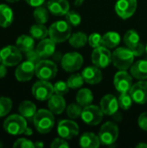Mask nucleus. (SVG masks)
I'll return each mask as SVG.
<instances>
[{"label": "nucleus", "instance_id": "1", "mask_svg": "<svg viewBox=\"0 0 147 148\" xmlns=\"http://www.w3.org/2000/svg\"><path fill=\"white\" fill-rule=\"evenodd\" d=\"M33 123L36 129L40 134H48L54 127L55 117L50 110L40 109L36 111L35 114Z\"/></svg>", "mask_w": 147, "mask_h": 148}, {"label": "nucleus", "instance_id": "2", "mask_svg": "<svg viewBox=\"0 0 147 148\" xmlns=\"http://www.w3.org/2000/svg\"><path fill=\"white\" fill-rule=\"evenodd\" d=\"M134 60V55L129 48L120 47L112 54V62L120 70H126L131 68Z\"/></svg>", "mask_w": 147, "mask_h": 148}, {"label": "nucleus", "instance_id": "3", "mask_svg": "<svg viewBox=\"0 0 147 148\" xmlns=\"http://www.w3.org/2000/svg\"><path fill=\"white\" fill-rule=\"evenodd\" d=\"M49 35L55 42H63L71 36V25L67 21L55 22L49 29Z\"/></svg>", "mask_w": 147, "mask_h": 148}, {"label": "nucleus", "instance_id": "4", "mask_svg": "<svg viewBox=\"0 0 147 148\" xmlns=\"http://www.w3.org/2000/svg\"><path fill=\"white\" fill-rule=\"evenodd\" d=\"M3 129L11 135H19L23 134L27 127L26 119L21 114L10 115L3 121Z\"/></svg>", "mask_w": 147, "mask_h": 148}, {"label": "nucleus", "instance_id": "5", "mask_svg": "<svg viewBox=\"0 0 147 148\" xmlns=\"http://www.w3.org/2000/svg\"><path fill=\"white\" fill-rule=\"evenodd\" d=\"M21 52L16 46H6L0 50V62L6 67L18 65L23 57Z\"/></svg>", "mask_w": 147, "mask_h": 148}, {"label": "nucleus", "instance_id": "6", "mask_svg": "<svg viewBox=\"0 0 147 148\" xmlns=\"http://www.w3.org/2000/svg\"><path fill=\"white\" fill-rule=\"evenodd\" d=\"M98 136L102 145H112L118 139L119 127L115 123L107 121L101 127Z\"/></svg>", "mask_w": 147, "mask_h": 148}, {"label": "nucleus", "instance_id": "7", "mask_svg": "<svg viewBox=\"0 0 147 148\" xmlns=\"http://www.w3.org/2000/svg\"><path fill=\"white\" fill-rule=\"evenodd\" d=\"M57 66L49 60H42L36 65V75L40 80L50 81L56 76Z\"/></svg>", "mask_w": 147, "mask_h": 148}, {"label": "nucleus", "instance_id": "8", "mask_svg": "<svg viewBox=\"0 0 147 148\" xmlns=\"http://www.w3.org/2000/svg\"><path fill=\"white\" fill-rule=\"evenodd\" d=\"M103 115L104 113L102 112L101 107L91 104L82 109L81 117L86 124L90 126H96L101 122Z\"/></svg>", "mask_w": 147, "mask_h": 148}, {"label": "nucleus", "instance_id": "9", "mask_svg": "<svg viewBox=\"0 0 147 148\" xmlns=\"http://www.w3.org/2000/svg\"><path fill=\"white\" fill-rule=\"evenodd\" d=\"M53 94L54 86L49 81L40 80L36 82L32 87L33 96L40 101L49 100L53 95Z\"/></svg>", "mask_w": 147, "mask_h": 148}, {"label": "nucleus", "instance_id": "10", "mask_svg": "<svg viewBox=\"0 0 147 148\" xmlns=\"http://www.w3.org/2000/svg\"><path fill=\"white\" fill-rule=\"evenodd\" d=\"M91 59L94 66L100 69H105L112 62V53L109 49L101 45L94 49Z\"/></svg>", "mask_w": 147, "mask_h": 148}, {"label": "nucleus", "instance_id": "11", "mask_svg": "<svg viewBox=\"0 0 147 148\" xmlns=\"http://www.w3.org/2000/svg\"><path fill=\"white\" fill-rule=\"evenodd\" d=\"M62 69L67 72H74L80 69L83 64V57L77 52L65 54L61 61Z\"/></svg>", "mask_w": 147, "mask_h": 148}, {"label": "nucleus", "instance_id": "12", "mask_svg": "<svg viewBox=\"0 0 147 148\" xmlns=\"http://www.w3.org/2000/svg\"><path fill=\"white\" fill-rule=\"evenodd\" d=\"M138 6L137 0H118L115 4V11L122 19L130 18L136 11Z\"/></svg>", "mask_w": 147, "mask_h": 148}, {"label": "nucleus", "instance_id": "13", "mask_svg": "<svg viewBox=\"0 0 147 148\" xmlns=\"http://www.w3.org/2000/svg\"><path fill=\"white\" fill-rule=\"evenodd\" d=\"M57 133L60 137L65 140H71L78 135L79 127L74 121L62 120L58 123Z\"/></svg>", "mask_w": 147, "mask_h": 148}, {"label": "nucleus", "instance_id": "14", "mask_svg": "<svg viewBox=\"0 0 147 148\" xmlns=\"http://www.w3.org/2000/svg\"><path fill=\"white\" fill-rule=\"evenodd\" d=\"M113 84L118 92L120 93L129 92L131 88L133 87L132 76L126 72V70H120L114 75Z\"/></svg>", "mask_w": 147, "mask_h": 148}, {"label": "nucleus", "instance_id": "15", "mask_svg": "<svg viewBox=\"0 0 147 148\" xmlns=\"http://www.w3.org/2000/svg\"><path fill=\"white\" fill-rule=\"evenodd\" d=\"M35 74H36V65L28 60L19 64L15 72L16 80L23 82L30 81Z\"/></svg>", "mask_w": 147, "mask_h": 148}, {"label": "nucleus", "instance_id": "16", "mask_svg": "<svg viewBox=\"0 0 147 148\" xmlns=\"http://www.w3.org/2000/svg\"><path fill=\"white\" fill-rule=\"evenodd\" d=\"M133 101L138 104H145L147 102V82L139 80L133 85L129 91Z\"/></svg>", "mask_w": 147, "mask_h": 148}, {"label": "nucleus", "instance_id": "17", "mask_svg": "<svg viewBox=\"0 0 147 148\" xmlns=\"http://www.w3.org/2000/svg\"><path fill=\"white\" fill-rule=\"evenodd\" d=\"M101 108L106 115L115 114L119 108L118 99L113 95H107L103 96L101 101Z\"/></svg>", "mask_w": 147, "mask_h": 148}, {"label": "nucleus", "instance_id": "18", "mask_svg": "<svg viewBox=\"0 0 147 148\" xmlns=\"http://www.w3.org/2000/svg\"><path fill=\"white\" fill-rule=\"evenodd\" d=\"M84 81L92 85L98 84L102 80V73L100 69V68L96 66H89L83 69L81 73Z\"/></svg>", "mask_w": 147, "mask_h": 148}, {"label": "nucleus", "instance_id": "19", "mask_svg": "<svg viewBox=\"0 0 147 148\" xmlns=\"http://www.w3.org/2000/svg\"><path fill=\"white\" fill-rule=\"evenodd\" d=\"M48 10L54 16H61L66 15L69 10V3L68 0H49Z\"/></svg>", "mask_w": 147, "mask_h": 148}, {"label": "nucleus", "instance_id": "20", "mask_svg": "<svg viewBox=\"0 0 147 148\" xmlns=\"http://www.w3.org/2000/svg\"><path fill=\"white\" fill-rule=\"evenodd\" d=\"M55 43L51 38H44L36 46V50L42 58H48L52 56L55 51Z\"/></svg>", "mask_w": 147, "mask_h": 148}, {"label": "nucleus", "instance_id": "21", "mask_svg": "<svg viewBox=\"0 0 147 148\" xmlns=\"http://www.w3.org/2000/svg\"><path fill=\"white\" fill-rule=\"evenodd\" d=\"M48 101V107L53 114H61L64 111L66 108V101L62 95L55 94Z\"/></svg>", "mask_w": 147, "mask_h": 148}, {"label": "nucleus", "instance_id": "22", "mask_svg": "<svg viewBox=\"0 0 147 148\" xmlns=\"http://www.w3.org/2000/svg\"><path fill=\"white\" fill-rule=\"evenodd\" d=\"M131 75L138 80L147 79V60H139L130 68Z\"/></svg>", "mask_w": 147, "mask_h": 148}, {"label": "nucleus", "instance_id": "23", "mask_svg": "<svg viewBox=\"0 0 147 148\" xmlns=\"http://www.w3.org/2000/svg\"><path fill=\"white\" fill-rule=\"evenodd\" d=\"M18 112L26 120L33 121V118L36 113V107L30 101H23L18 107Z\"/></svg>", "mask_w": 147, "mask_h": 148}, {"label": "nucleus", "instance_id": "24", "mask_svg": "<svg viewBox=\"0 0 147 148\" xmlns=\"http://www.w3.org/2000/svg\"><path fill=\"white\" fill-rule=\"evenodd\" d=\"M99 136L94 133H85L80 138V145L84 148H97L101 145Z\"/></svg>", "mask_w": 147, "mask_h": 148}, {"label": "nucleus", "instance_id": "25", "mask_svg": "<svg viewBox=\"0 0 147 148\" xmlns=\"http://www.w3.org/2000/svg\"><path fill=\"white\" fill-rule=\"evenodd\" d=\"M120 42V36L115 31H108L102 36L101 45L107 49L116 48Z\"/></svg>", "mask_w": 147, "mask_h": 148}, {"label": "nucleus", "instance_id": "26", "mask_svg": "<svg viewBox=\"0 0 147 148\" xmlns=\"http://www.w3.org/2000/svg\"><path fill=\"white\" fill-rule=\"evenodd\" d=\"M13 22V11L6 4H0V26L9 27Z\"/></svg>", "mask_w": 147, "mask_h": 148}, {"label": "nucleus", "instance_id": "27", "mask_svg": "<svg viewBox=\"0 0 147 148\" xmlns=\"http://www.w3.org/2000/svg\"><path fill=\"white\" fill-rule=\"evenodd\" d=\"M35 41L32 36L27 35H22L17 37L16 41V46L23 53H26L34 49Z\"/></svg>", "mask_w": 147, "mask_h": 148}, {"label": "nucleus", "instance_id": "28", "mask_svg": "<svg viewBox=\"0 0 147 148\" xmlns=\"http://www.w3.org/2000/svg\"><path fill=\"white\" fill-rule=\"evenodd\" d=\"M93 100H94L93 93L88 88H81V90H79V92L76 95L77 103L83 108L91 105Z\"/></svg>", "mask_w": 147, "mask_h": 148}, {"label": "nucleus", "instance_id": "29", "mask_svg": "<svg viewBox=\"0 0 147 148\" xmlns=\"http://www.w3.org/2000/svg\"><path fill=\"white\" fill-rule=\"evenodd\" d=\"M69 44L74 48H81L86 45V43L88 42V37L87 35L83 32H75L69 37Z\"/></svg>", "mask_w": 147, "mask_h": 148}, {"label": "nucleus", "instance_id": "30", "mask_svg": "<svg viewBox=\"0 0 147 148\" xmlns=\"http://www.w3.org/2000/svg\"><path fill=\"white\" fill-rule=\"evenodd\" d=\"M124 42L127 48L133 49L140 42V37L139 33L134 29H129L124 36Z\"/></svg>", "mask_w": 147, "mask_h": 148}, {"label": "nucleus", "instance_id": "31", "mask_svg": "<svg viewBox=\"0 0 147 148\" xmlns=\"http://www.w3.org/2000/svg\"><path fill=\"white\" fill-rule=\"evenodd\" d=\"M29 33L33 38L37 40H42L46 38V36L49 35V29L43 24L36 23L30 27Z\"/></svg>", "mask_w": 147, "mask_h": 148}, {"label": "nucleus", "instance_id": "32", "mask_svg": "<svg viewBox=\"0 0 147 148\" xmlns=\"http://www.w3.org/2000/svg\"><path fill=\"white\" fill-rule=\"evenodd\" d=\"M34 18L37 23L44 24L49 20V11L43 7L38 6L33 12Z\"/></svg>", "mask_w": 147, "mask_h": 148}, {"label": "nucleus", "instance_id": "33", "mask_svg": "<svg viewBox=\"0 0 147 148\" xmlns=\"http://www.w3.org/2000/svg\"><path fill=\"white\" fill-rule=\"evenodd\" d=\"M133 98L130 95L129 92L126 93H120L119 98H118V102H119V107L122 108L123 110H128L131 108L132 104H133Z\"/></svg>", "mask_w": 147, "mask_h": 148}, {"label": "nucleus", "instance_id": "34", "mask_svg": "<svg viewBox=\"0 0 147 148\" xmlns=\"http://www.w3.org/2000/svg\"><path fill=\"white\" fill-rule=\"evenodd\" d=\"M84 82L85 81L83 79V76L81 74H73V75H71L68 77V81H67L69 88H72V89L80 88L83 85Z\"/></svg>", "mask_w": 147, "mask_h": 148}, {"label": "nucleus", "instance_id": "35", "mask_svg": "<svg viewBox=\"0 0 147 148\" xmlns=\"http://www.w3.org/2000/svg\"><path fill=\"white\" fill-rule=\"evenodd\" d=\"M11 108L12 101L8 97H0V118L7 115L10 112Z\"/></svg>", "mask_w": 147, "mask_h": 148}, {"label": "nucleus", "instance_id": "36", "mask_svg": "<svg viewBox=\"0 0 147 148\" xmlns=\"http://www.w3.org/2000/svg\"><path fill=\"white\" fill-rule=\"evenodd\" d=\"M66 16V21L71 26H78L81 22V17L79 13L74 10H68Z\"/></svg>", "mask_w": 147, "mask_h": 148}, {"label": "nucleus", "instance_id": "37", "mask_svg": "<svg viewBox=\"0 0 147 148\" xmlns=\"http://www.w3.org/2000/svg\"><path fill=\"white\" fill-rule=\"evenodd\" d=\"M81 106L77 104H70L67 108V114L70 119H76L81 115Z\"/></svg>", "mask_w": 147, "mask_h": 148}, {"label": "nucleus", "instance_id": "38", "mask_svg": "<svg viewBox=\"0 0 147 148\" xmlns=\"http://www.w3.org/2000/svg\"><path fill=\"white\" fill-rule=\"evenodd\" d=\"M69 90V87L68 85V82H65L63 81L56 82L54 85V93L60 95H66Z\"/></svg>", "mask_w": 147, "mask_h": 148}, {"label": "nucleus", "instance_id": "39", "mask_svg": "<svg viewBox=\"0 0 147 148\" xmlns=\"http://www.w3.org/2000/svg\"><path fill=\"white\" fill-rule=\"evenodd\" d=\"M24 54H25V56H26L27 60L29 61V62H31L35 65H36L39 62L42 61V56H40V54L37 52L36 49H31V50L24 53Z\"/></svg>", "mask_w": 147, "mask_h": 148}, {"label": "nucleus", "instance_id": "40", "mask_svg": "<svg viewBox=\"0 0 147 148\" xmlns=\"http://www.w3.org/2000/svg\"><path fill=\"white\" fill-rule=\"evenodd\" d=\"M101 39L102 36L99 33H93L88 36V43L92 48L95 49L101 46Z\"/></svg>", "mask_w": 147, "mask_h": 148}, {"label": "nucleus", "instance_id": "41", "mask_svg": "<svg viewBox=\"0 0 147 148\" xmlns=\"http://www.w3.org/2000/svg\"><path fill=\"white\" fill-rule=\"evenodd\" d=\"M13 147L16 148H33L35 147L34 143L25 138L18 139L13 145Z\"/></svg>", "mask_w": 147, "mask_h": 148}, {"label": "nucleus", "instance_id": "42", "mask_svg": "<svg viewBox=\"0 0 147 148\" xmlns=\"http://www.w3.org/2000/svg\"><path fill=\"white\" fill-rule=\"evenodd\" d=\"M50 147L52 148H62L68 147L69 145H68V143L65 140V139H63V138L61 137V138H56V139H55V140L52 141Z\"/></svg>", "mask_w": 147, "mask_h": 148}, {"label": "nucleus", "instance_id": "43", "mask_svg": "<svg viewBox=\"0 0 147 148\" xmlns=\"http://www.w3.org/2000/svg\"><path fill=\"white\" fill-rule=\"evenodd\" d=\"M138 124L142 130L147 132V112L142 113L139 115L138 119Z\"/></svg>", "mask_w": 147, "mask_h": 148}, {"label": "nucleus", "instance_id": "44", "mask_svg": "<svg viewBox=\"0 0 147 148\" xmlns=\"http://www.w3.org/2000/svg\"><path fill=\"white\" fill-rule=\"evenodd\" d=\"M131 50L133 51L134 56H140L146 51V47L143 45V43L139 42L136 47H134L133 49H131Z\"/></svg>", "mask_w": 147, "mask_h": 148}, {"label": "nucleus", "instance_id": "45", "mask_svg": "<svg viewBox=\"0 0 147 148\" xmlns=\"http://www.w3.org/2000/svg\"><path fill=\"white\" fill-rule=\"evenodd\" d=\"M26 3L28 4H29L30 6H33V7H38L40 5H42L45 0H25Z\"/></svg>", "mask_w": 147, "mask_h": 148}, {"label": "nucleus", "instance_id": "46", "mask_svg": "<svg viewBox=\"0 0 147 148\" xmlns=\"http://www.w3.org/2000/svg\"><path fill=\"white\" fill-rule=\"evenodd\" d=\"M7 74V69H6V66L2 64L0 62V79L3 78Z\"/></svg>", "mask_w": 147, "mask_h": 148}, {"label": "nucleus", "instance_id": "47", "mask_svg": "<svg viewBox=\"0 0 147 148\" xmlns=\"http://www.w3.org/2000/svg\"><path fill=\"white\" fill-rule=\"evenodd\" d=\"M53 57H54V60L55 61H62V56L60 52H55L53 54Z\"/></svg>", "mask_w": 147, "mask_h": 148}, {"label": "nucleus", "instance_id": "48", "mask_svg": "<svg viewBox=\"0 0 147 148\" xmlns=\"http://www.w3.org/2000/svg\"><path fill=\"white\" fill-rule=\"evenodd\" d=\"M23 134H24L25 135H27V136H30V135H32V134H33V131H32V129H31V128H29V127H26V129L24 130Z\"/></svg>", "mask_w": 147, "mask_h": 148}, {"label": "nucleus", "instance_id": "49", "mask_svg": "<svg viewBox=\"0 0 147 148\" xmlns=\"http://www.w3.org/2000/svg\"><path fill=\"white\" fill-rule=\"evenodd\" d=\"M35 147H43V143L41 141H36V143H34Z\"/></svg>", "mask_w": 147, "mask_h": 148}, {"label": "nucleus", "instance_id": "50", "mask_svg": "<svg viewBox=\"0 0 147 148\" xmlns=\"http://www.w3.org/2000/svg\"><path fill=\"white\" fill-rule=\"evenodd\" d=\"M83 1H84V0H75V6H80V5L83 3Z\"/></svg>", "mask_w": 147, "mask_h": 148}, {"label": "nucleus", "instance_id": "51", "mask_svg": "<svg viewBox=\"0 0 147 148\" xmlns=\"http://www.w3.org/2000/svg\"><path fill=\"white\" fill-rule=\"evenodd\" d=\"M137 147H147V144H146V143H139V144L137 145Z\"/></svg>", "mask_w": 147, "mask_h": 148}, {"label": "nucleus", "instance_id": "52", "mask_svg": "<svg viewBox=\"0 0 147 148\" xmlns=\"http://www.w3.org/2000/svg\"><path fill=\"white\" fill-rule=\"evenodd\" d=\"M5 1H7V2H10V3H15V2H17V1H19V0H5Z\"/></svg>", "mask_w": 147, "mask_h": 148}, {"label": "nucleus", "instance_id": "53", "mask_svg": "<svg viewBox=\"0 0 147 148\" xmlns=\"http://www.w3.org/2000/svg\"><path fill=\"white\" fill-rule=\"evenodd\" d=\"M146 55H147V44H146Z\"/></svg>", "mask_w": 147, "mask_h": 148}, {"label": "nucleus", "instance_id": "54", "mask_svg": "<svg viewBox=\"0 0 147 148\" xmlns=\"http://www.w3.org/2000/svg\"><path fill=\"white\" fill-rule=\"evenodd\" d=\"M3 147V145H2V143L0 142V147Z\"/></svg>", "mask_w": 147, "mask_h": 148}]
</instances>
